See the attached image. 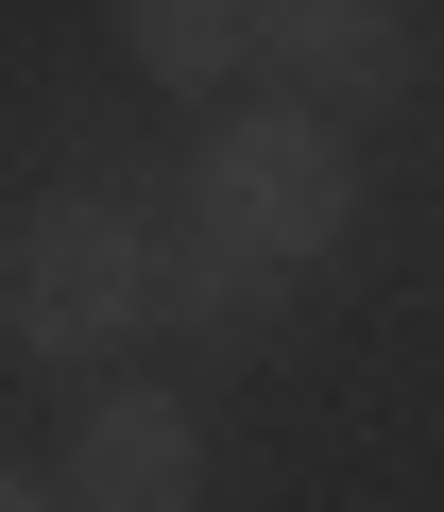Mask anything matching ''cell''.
Segmentation results:
<instances>
[{
    "label": "cell",
    "instance_id": "3",
    "mask_svg": "<svg viewBox=\"0 0 444 512\" xmlns=\"http://www.w3.org/2000/svg\"><path fill=\"white\" fill-rule=\"evenodd\" d=\"M69 512H205V410L171 376H103L69 410V461H52Z\"/></svg>",
    "mask_w": 444,
    "mask_h": 512
},
{
    "label": "cell",
    "instance_id": "6",
    "mask_svg": "<svg viewBox=\"0 0 444 512\" xmlns=\"http://www.w3.org/2000/svg\"><path fill=\"white\" fill-rule=\"evenodd\" d=\"M0 512H69V495H52V478H18V461H0Z\"/></svg>",
    "mask_w": 444,
    "mask_h": 512
},
{
    "label": "cell",
    "instance_id": "1",
    "mask_svg": "<svg viewBox=\"0 0 444 512\" xmlns=\"http://www.w3.org/2000/svg\"><path fill=\"white\" fill-rule=\"evenodd\" d=\"M154 308H171V239L120 188H35L18 222H0V342H18V359L103 376Z\"/></svg>",
    "mask_w": 444,
    "mask_h": 512
},
{
    "label": "cell",
    "instance_id": "4",
    "mask_svg": "<svg viewBox=\"0 0 444 512\" xmlns=\"http://www.w3.org/2000/svg\"><path fill=\"white\" fill-rule=\"evenodd\" d=\"M274 103L342 120V103H393L410 86V0H257V52H240Z\"/></svg>",
    "mask_w": 444,
    "mask_h": 512
},
{
    "label": "cell",
    "instance_id": "5",
    "mask_svg": "<svg viewBox=\"0 0 444 512\" xmlns=\"http://www.w3.org/2000/svg\"><path fill=\"white\" fill-rule=\"evenodd\" d=\"M240 52H257V0H120V69L171 103H222Z\"/></svg>",
    "mask_w": 444,
    "mask_h": 512
},
{
    "label": "cell",
    "instance_id": "2",
    "mask_svg": "<svg viewBox=\"0 0 444 512\" xmlns=\"http://www.w3.org/2000/svg\"><path fill=\"white\" fill-rule=\"evenodd\" d=\"M188 239L205 256H257V274H325V256L359 239V137L308 120V103H240V120H205L188 154Z\"/></svg>",
    "mask_w": 444,
    "mask_h": 512
}]
</instances>
